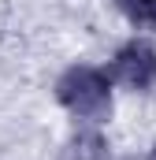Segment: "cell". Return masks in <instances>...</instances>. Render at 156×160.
Instances as JSON below:
<instances>
[{
    "instance_id": "6da1fadb",
    "label": "cell",
    "mask_w": 156,
    "mask_h": 160,
    "mask_svg": "<svg viewBox=\"0 0 156 160\" xmlns=\"http://www.w3.org/2000/svg\"><path fill=\"white\" fill-rule=\"evenodd\" d=\"M56 101L78 127H104L115 108V82L108 67L75 63L56 78Z\"/></svg>"
},
{
    "instance_id": "7a4b0ae2",
    "label": "cell",
    "mask_w": 156,
    "mask_h": 160,
    "mask_svg": "<svg viewBox=\"0 0 156 160\" xmlns=\"http://www.w3.org/2000/svg\"><path fill=\"white\" fill-rule=\"evenodd\" d=\"M108 75L123 89L149 93L156 86V45L145 41V38H130L126 45H119V52L112 56Z\"/></svg>"
},
{
    "instance_id": "3957f363",
    "label": "cell",
    "mask_w": 156,
    "mask_h": 160,
    "mask_svg": "<svg viewBox=\"0 0 156 160\" xmlns=\"http://www.w3.org/2000/svg\"><path fill=\"white\" fill-rule=\"evenodd\" d=\"M60 160H112V145L100 134V127H78L63 142Z\"/></svg>"
},
{
    "instance_id": "277c9868",
    "label": "cell",
    "mask_w": 156,
    "mask_h": 160,
    "mask_svg": "<svg viewBox=\"0 0 156 160\" xmlns=\"http://www.w3.org/2000/svg\"><path fill=\"white\" fill-rule=\"evenodd\" d=\"M115 8L134 30H156V0H115Z\"/></svg>"
},
{
    "instance_id": "5b68a950",
    "label": "cell",
    "mask_w": 156,
    "mask_h": 160,
    "mask_svg": "<svg viewBox=\"0 0 156 160\" xmlns=\"http://www.w3.org/2000/svg\"><path fill=\"white\" fill-rule=\"evenodd\" d=\"M149 160H156V145H153V153H149Z\"/></svg>"
},
{
    "instance_id": "8992f818",
    "label": "cell",
    "mask_w": 156,
    "mask_h": 160,
    "mask_svg": "<svg viewBox=\"0 0 156 160\" xmlns=\"http://www.w3.org/2000/svg\"><path fill=\"white\" fill-rule=\"evenodd\" d=\"M123 160H138V157H123Z\"/></svg>"
}]
</instances>
